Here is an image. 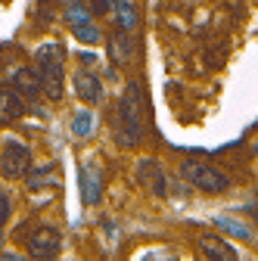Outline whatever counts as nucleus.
Returning a JSON list of instances; mask_svg holds the SVG:
<instances>
[{
  "mask_svg": "<svg viewBox=\"0 0 258 261\" xmlns=\"http://www.w3.org/2000/svg\"><path fill=\"white\" fill-rule=\"evenodd\" d=\"M143 112H146V100H143V87L137 81H131L124 87L121 100H118V118H115V140L124 149H134L143 143Z\"/></svg>",
  "mask_w": 258,
  "mask_h": 261,
  "instance_id": "nucleus-1",
  "label": "nucleus"
},
{
  "mask_svg": "<svg viewBox=\"0 0 258 261\" xmlns=\"http://www.w3.org/2000/svg\"><path fill=\"white\" fill-rule=\"evenodd\" d=\"M62 44L50 41V44H41L35 50V69L41 75V87H44V96L53 103L62 100L66 93V72H62Z\"/></svg>",
  "mask_w": 258,
  "mask_h": 261,
  "instance_id": "nucleus-2",
  "label": "nucleus"
},
{
  "mask_svg": "<svg viewBox=\"0 0 258 261\" xmlns=\"http://www.w3.org/2000/svg\"><path fill=\"white\" fill-rule=\"evenodd\" d=\"M180 177H184L190 187H196L199 193H209V196L227 193L230 184H234V180L224 174L218 165H209V162H196V159H187L184 165H180Z\"/></svg>",
  "mask_w": 258,
  "mask_h": 261,
  "instance_id": "nucleus-3",
  "label": "nucleus"
},
{
  "mask_svg": "<svg viewBox=\"0 0 258 261\" xmlns=\"http://www.w3.org/2000/svg\"><path fill=\"white\" fill-rule=\"evenodd\" d=\"M28 171H31V149L22 140L10 137L0 149V174L7 180H22L28 177Z\"/></svg>",
  "mask_w": 258,
  "mask_h": 261,
  "instance_id": "nucleus-4",
  "label": "nucleus"
},
{
  "mask_svg": "<svg viewBox=\"0 0 258 261\" xmlns=\"http://www.w3.org/2000/svg\"><path fill=\"white\" fill-rule=\"evenodd\" d=\"M59 249H62V233L56 227L41 224L31 230V237H28V255L31 258H53Z\"/></svg>",
  "mask_w": 258,
  "mask_h": 261,
  "instance_id": "nucleus-5",
  "label": "nucleus"
},
{
  "mask_svg": "<svg viewBox=\"0 0 258 261\" xmlns=\"http://www.w3.org/2000/svg\"><path fill=\"white\" fill-rule=\"evenodd\" d=\"M137 184H143L152 196H165L168 193V177L156 159H140L137 162Z\"/></svg>",
  "mask_w": 258,
  "mask_h": 261,
  "instance_id": "nucleus-6",
  "label": "nucleus"
},
{
  "mask_svg": "<svg viewBox=\"0 0 258 261\" xmlns=\"http://www.w3.org/2000/svg\"><path fill=\"white\" fill-rule=\"evenodd\" d=\"M25 112H28V100L16 87L0 90V124H16Z\"/></svg>",
  "mask_w": 258,
  "mask_h": 261,
  "instance_id": "nucleus-7",
  "label": "nucleus"
},
{
  "mask_svg": "<svg viewBox=\"0 0 258 261\" xmlns=\"http://www.w3.org/2000/svg\"><path fill=\"white\" fill-rule=\"evenodd\" d=\"M81 199H84V205H96L103 199V171L93 162L81 168Z\"/></svg>",
  "mask_w": 258,
  "mask_h": 261,
  "instance_id": "nucleus-8",
  "label": "nucleus"
},
{
  "mask_svg": "<svg viewBox=\"0 0 258 261\" xmlns=\"http://www.w3.org/2000/svg\"><path fill=\"white\" fill-rule=\"evenodd\" d=\"M13 87L25 96L28 103H31V100H38V96L44 93V87H41V75H38L35 69H28V65H22V69L13 72Z\"/></svg>",
  "mask_w": 258,
  "mask_h": 261,
  "instance_id": "nucleus-9",
  "label": "nucleus"
},
{
  "mask_svg": "<svg viewBox=\"0 0 258 261\" xmlns=\"http://www.w3.org/2000/svg\"><path fill=\"white\" fill-rule=\"evenodd\" d=\"M131 56H134V41L127 35V28H115L109 35V59L115 65H127Z\"/></svg>",
  "mask_w": 258,
  "mask_h": 261,
  "instance_id": "nucleus-10",
  "label": "nucleus"
},
{
  "mask_svg": "<svg viewBox=\"0 0 258 261\" xmlns=\"http://www.w3.org/2000/svg\"><path fill=\"white\" fill-rule=\"evenodd\" d=\"M196 249H199V255H205L212 261H234V258H240L237 249L230 243H224L221 237H199Z\"/></svg>",
  "mask_w": 258,
  "mask_h": 261,
  "instance_id": "nucleus-11",
  "label": "nucleus"
},
{
  "mask_svg": "<svg viewBox=\"0 0 258 261\" xmlns=\"http://www.w3.org/2000/svg\"><path fill=\"white\" fill-rule=\"evenodd\" d=\"M72 81H75V93H78L81 103H100L103 100V84H100V78H96V75L78 72Z\"/></svg>",
  "mask_w": 258,
  "mask_h": 261,
  "instance_id": "nucleus-12",
  "label": "nucleus"
},
{
  "mask_svg": "<svg viewBox=\"0 0 258 261\" xmlns=\"http://www.w3.org/2000/svg\"><path fill=\"white\" fill-rule=\"evenodd\" d=\"M215 227H218V230H224V233H230V237L240 240V243H252L249 224H243V221H237V218H215Z\"/></svg>",
  "mask_w": 258,
  "mask_h": 261,
  "instance_id": "nucleus-13",
  "label": "nucleus"
},
{
  "mask_svg": "<svg viewBox=\"0 0 258 261\" xmlns=\"http://www.w3.org/2000/svg\"><path fill=\"white\" fill-rule=\"evenodd\" d=\"M93 124H96L93 112H90V109H78L75 118H72V134H75L78 140H87V137L93 134Z\"/></svg>",
  "mask_w": 258,
  "mask_h": 261,
  "instance_id": "nucleus-14",
  "label": "nucleus"
},
{
  "mask_svg": "<svg viewBox=\"0 0 258 261\" xmlns=\"http://www.w3.org/2000/svg\"><path fill=\"white\" fill-rule=\"evenodd\" d=\"M115 4V19H118V28H127V31H134L137 28V13H134V7L127 4V0H112Z\"/></svg>",
  "mask_w": 258,
  "mask_h": 261,
  "instance_id": "nucleus-15",
  "label": "nucleus"
},
{
  "mask_svg": "<svg viewBox=\"0 0 258 261\" xmlns=\"http://www.w3.org/2000/svg\"><path fill=\"white\" fill-rule=\"evenodd\" d=\"M66 22L75 28V25H84V22H93V13L87 4H69L66 7Z\"/></svg>",
  "mask_w": 258,
  "mask_h": 261,
  "instance_id": "nucleus-16",
  "label": "nucleus"
},
{
  "mask_svg": "<svg viewBox=\"0 0 258 261\" xmlns=\"http://www.w3.org/2000/svg\"><path fill=\"white\" fill-rule=\"evenodd\" d=\"M72 31H75V38H78L81 44H90V47H93V44H100V35H103V31H100V28H96L93 22H84V25H75Z\"/></svg>",
  "mask_w": 258,
  "mask_h": 261,
  "instance_id": "nucleus-17",
  "label": "nucleus"
},
{
  "mask_svg": "<svg viewBox=\"0 0 258 261\" xmlns=\"http://www.w3.org/2000/svg\"><path fill=\"white\" fill-rule=\"evenodd\" d=\"M56 184V171L53 168H44V171H35L28 177V187L31 190H41V187H53Z\"/></svg>",
  "mask_w": 258,
  "mask_h": 261,
  "instance_id": "nucleus-18",
  "label": "nucleus"
},
{
  "mask_svg": "<svg viewBox=\"0 0 258 261\" xmlns=\"http://www.w3.org/2000/svg\"><path fill=\"white\" fill-rule=\"evenodd\" d=\"M13 215V199H10V193L7 190H0V227H4Z\"/></svg>",
  "mask_w": 258,
  "mask_h": 261,
  "instance_id": "nucleus-19",
  "label": "nucleus"
},
{
  "mask_svg": "<svg viewBox=\"0 0 258 261\" xmlns=\"http://www.w3.org/2000/svg\"><path fill=\"white\" fill-rule=\"evenodd\" d=\"M84 4L90 7V13H93V16H106V13L115 7L112 0H84Z\"/></svg>",
  "mask_w": 258,
  "mask_h": 261,
  "instance_id": "nucleus-20",
  "label": "nucleus"
},
{
  "mask_svg": "<svg viewBox=\"0 0 258 261\" xmlns=\"http://www.w3.org/2000/svg\"><path fill=\"white\" fill-rule=\"evenodd\" d=\"M78 59H81V65H93V62H96V56H93V53H84V50L78 53Z\"/></svg>",
  "mask_w": 258,
  "mask_h": 261,
  "instance_id": "nucleus-21",
  "label": "nucleus"
},
{
  "mask_svg": "<svg viewBox=\"0 0 258 261\" xmlns=\"http://www.w3.org/2000/svg\"><path fill=\"white\" fill-rule=\"evenodd\" d=\"M0 249H4V233H0Z\"/></svg>",
  "mask_w": 258,
  "mask_h": 261,
  "instance_id": "nucleus-22",
  "label": "nucleus"
}]
</instances>
